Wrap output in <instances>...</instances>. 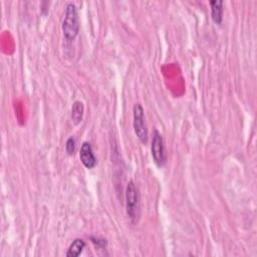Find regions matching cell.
Listing matches in <instances>:
<instances>
[{
	"label": "cell",
	"mask_w": 257,
	"mask_h": 257,
	"mask_svg": "<svg viewBox=\"0 0 257 257\" xmlns=\"http://www.w3.org/2000/svg\"><path fill=\"white\" fill-rule=\"evenodd\" d=\"M64 37L67 42L73 41L80 32V17L78 8L73 3H67L63 21Z\"/></svg>",
	"instance_id": "6da1fadb"
},
{
	"label": "cell",
	"mask_w": 257,
	"mask_h": 257,
	"mask_svg": "<svg viewBox=\"0 0 257 257\" xmlns=\"http://www.w3.org/2000/svg\"><path fill=\"white\" fill-rule=\"evenodd\" d=\"M126 208L128 218L133 223H135L139 216L140 195L134 181L128 182L126 188Z\"/></svg>",
	"instance_id": "7a4b0ae2"
},
{
	"label": "cell",
	"mask_w": 257,
	"mask_h": 257,
	"mask_svg": "<svg viewBox=\"0 0 257 257\" xmlns=\"http://www.w3.org/2000/svg\"><path fill=\"white\" fill-rule=\"evenodd\" d=\"M133 127L138 139L143 144H146L148 141V128L145 112L141 104H136L133 108Z\"/></svg>",
	"instance_id": "3957f363"
},
{
	"label": "cell",
	"mask_w": 257,
	"mask_h": 257,
	"mask_svg": "<svg viewBox=\"0 0 257 257\" xmlns=\"http://www.w3.org/2000/svg\"><path fill=\"white\" fill-rule=\"evenodd\" d=\"M151 153L154 162L158 167H163L167 161V152L165 147V142L162 135L155 131L152 137L151 142Z\"/></svg>",
	"instance_id": "277c9868"
},
{
	"label": "cell",
	"mask_w": 257,
	"mask_h": 257,
	"mask_svg": "<svg viewBox=\"0 0 257 257\" xmlns=\"http://www.w3.org/2000/svg\"><path fill=\"white\" fill-rule=\"evenodd\" d=\"M80 159L83 165L87 169H94L96 165V158L94 154L93 147L90 143L85 142L82 145L81 152H80Z\"/></svg>",
	"instance_id": "5b68a950"
},
{
	"label": "cell",
	"mask_w": 257,
	"mask_h": 257,
	"mask_svg": "<svg viewBox=\"0 0 257 257\" xmlns=\"http://www.w3.org/2000/svg\"><path fill=\"white\" fill-rule=\"evenodd\" d=\"M211 7V18L214 23L220 25L223 20V1L221 0H214L209 2Z\"/></svg>",
	"instance_id": "8992f818"
},
{
	"label": "cell",
	"mask_w": 257,
	"mask_h": 257,
	"mask_svg": "<svg viewBox=\"0 0 257 257\" xmlns=\"http://www.w3.org/2000/svg\"><path fill=\"white\" fill-rule=\"evenodd\" d=\"M85 113L84 104L80 100H75L71 107V121L73 125L78 126L82 123Z\"/></svg>",
	"instance_id": "52a82bcc"
},
{
	"label": "cell",
	"mask_w": 257,
	"mask_h": 257,
	"mask_svg": "<svg viewBox=\"0 0 257 257\" xmlns=\"http://www.w3.org/2000/svg\"><path fill=\"white\" fill-rule=\"evenodd\" d=\"M86 242L83 239H75L72 241V243L69 245L66 256L67 257H78L82 254L84 249L86 248Z\"/></svg>",
	"instance_id": "ba28073f"
},
{
	"label": "cell",
	"mask_w": 257,
	"mask_h": 257,
	"mask_svg": "<svg viewBox=\"0 0 257 257\" xmlns=\"http://www.w3.org/2000/svg\"><path fill=\"white\" fill-rule=\"evenodd\" d=\"M65 152L67 153V155L71 156L75 152V139L73 137H69L66 140L65 143Z\"/></svg>",
	"instance_id": "9c48e42d"
},
{
	"label": "cell",
	"mask_w": 257,
	"mask_h": 257,
	"mask_svg": "<svg viewBox=\"0 0 257 257\" xmlns=\"http://www.w3.org/2000/svg\"><path fill=\"white\" fill-rule=\"evenodd\" d=\"M92 240H93V243L96 244L97 247L104 248V247H106V245H107V242H106V240H104V239H99V238H92Z\"/></svg>",
	"instance_id": "30bf717a"
}]
</instances>
